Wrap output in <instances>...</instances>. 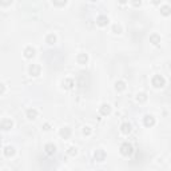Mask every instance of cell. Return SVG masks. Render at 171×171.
Wrapping results in <instances>:
<instances>
[{"instance_id":"obj_1","label":"cell","mask_w":171,"mask_h":171,"mask_svg":"<svg viewBox=\"0 0 171 171\" xmlns=\"http://www.w3.org/2000/svg\"><path fill=\"white\" fill-rule=\"evenodd\" d=\"M121 154L123 156H131L134 154V147H132V144L131 143H128V142H124V143H122L121 144Z\"/></svg>"},{"instance_id":"obj_2","label":"cell","mask_w":171,"mask_h":171,"mask_svg":"<svg viewBox=\"0 0 171 171\" xmlns=\"http://www.w3.org/2000/svg\"><path fill=\"white\" fill-rule=\"evenodd\" d=\"M151 84L155 87V88H163L166 84V79L162 75H155L151 79Z\"/></svg>"},{"instance_id":"obj_3","label":"cell","mask_w":171,"mask_h":171,"mask_svg":"<svg viewBox=\"0 0 171 171\" xmlns=\"http://www.w3.org/2000/svg\"><path fill=\"white\" fill-rule=\"evenodd\" d=\"M40 72H41V67L39 66V64H31V66L28 67V74L31 76H34V78L39 76Z\"/></svg>"},{"instance_id":"obj_4","label":"cell","mask_w":171,"mask_h":171,"mask_svg":"<svg viewBox=\"0 0 171 171\" xmlns=\"http://www.w3.org/2000/svg\"><path fill=\"white\" fill-rule=\"evenodd\" d=\"M94 158H95L96 162H103V160H106V152H104V150H102V149L96 150V151L94 152Z\"/></svg>"},{"instance_id":"obj_5","label":"cell","mask_w":171,"mask_h":171,"mask_svg":"<svg viewBox=\"0 0 171 171\" xmlns=\"http://www.w3.org/2000/svg\"><path fill=\"white\" fill-rule=\"evenodd\" d=\"M111 111H112V108H111V106L107 104V103L102 104L100 108H99V112H100V115H103V116H107V115H110Z\"/></svg>"},{"instance_id":"obj_6","label":"cell","mask_w":171,"mask_h":171,"mask_svg":"<svg viewBox=\"0 0 171 171\" xmlns=\"http://www.w3.org/2000/svg\"><path fill=\"white\" fill-rule=\"evenodd\" d=\"M71 134H72V131H71L70 127H62L60 131H59V135H60L63 139H68L71 136Z\"/></svg>"},{"instance_id":"obj_7","label":"cell","mask_w":171,"mask_h":171,"mask_svg":"<svg viewBox=\"0 0 171 171\" xmlns=\"http://www.w3.org/2000/svg\"><path fill=\"white\" fill-rule=\"evenodd\" d=\"M143 124L146 127H152L155 124V118L152 116V115H146V116L143 118Z\"/></svg>"},{"instance_id":"obj_8","label":"cell","mask_w":171,"mask_h":171,"mask_svg":"<svg viewBox=\"0 0 171 171\" xmlns=\"http://www.w3.org/2000/svg\"><path fill=\"white\" fill-rule=\"evenodd\" d=\"M108 18L107 16H104V15H99L98 18H96V24L99 25V27H106V25L108 24Z\"/></svg>"},{"instance_id":"obj_9","label":"cell","mask_w":171,"mask_h":171,"mask_svg":"<svg viewBox=\"0 0 171 171\" xmlns=\"http://www.w3.org/2000/svg\"><path fill=\"white\" fill-rule=\"evenodd\" d=\"M75 86V82H74V79H71V78H67V79H64L63 82H62V87H63L64 90H71Z\"/></svg>"},{"instance_id":"obj_10","label":"cell","mask_w":171,"mask_h":171,"mask_svg":"<svg viewBox=\"0 0 171 171\" xmlns=\"http://www.w3.org/2000/svg\"><path fill=\"white\" fill-rule=\"evenodd\" d=\"M131 130H132V126H131L128 122H124V123L121 124V132L124 134V135H127V134H130Z\"/></svg>"},{"instance_id":"obj_11","label":"cell","mask_w":171,"mask_h":171,"mask_svg":"<svg viewBox=\"0 0 171 171\" xmlns=\"http://www.w3.org/2000/svg\"><path fill=\"white\" fill-rule=\"evenodd\" d=\"M23 54H24V57L32 59V57L35 56V48L34 47H25L24 51H23Z\"/></svg>"},{"instance_id":"obj_12","label":"cell","mask_w":171,"mask_h":171,"mask_svg":"<svg viewBox=\"0 0 171 171\" xmlns=\"http://www.w3.org/2000/svg\"><path fill=\"white\" fill-rule=\"evenodd\" d=\"M44 151L48 155H54L55 152H56V146H55L54 143H47L44 146Z\"/></svg>"},{"instance_id":"obj_13","label":"cell","mask_w":171,"mask_h":171,"mask_svg":"<svg viewBox=\"0 0 171 171\" xmlns=\"http://www.w3.org/2000/svg\"><path fill=\"white\" fill-rule=\"evenodd\" d=\"M12 126H13V122L11 121V119H3V121H1V128H3L4 131L11 130Z\"/></svg>"},{"instance_id":"obj_14","label":"cell","mask_w":171,"mask_h":171,"mask_svg":"<svg viewBox=\"0 0 171 171\" xmlns=\"http://www.w3.org/2000/svg\"><path fill=\"white\" fill-rule=\"evenodd\" d=\"M25 115H27L28 119L34 121V119H36V116H38V111H36L35 108H28V110L25 111Z\"/></svg>"},{"instance_id":"obj_15","label":"cell","mask_w":171,"mask_h":171,"mask_svg":"<svg viewBox=\"0 0 171 171\" xmlns=\"http://www.w3.org/2000/svg\"><path fill=\"white\" fill-rule=\"evenodd\" d=\"M150 43L154 46H158L159 43H160V36L158 35V34H152V35H150Z\"/></svg>"},{"instance_id":"obj_16","label":"cell","mask_w":171,"mask_h":171,"mask_svg":"<svg viewBox=\"0 0 171 171\" xmlns=\"http://www.w3.org/2000/svg\"><path fill=\"white\" fill-rule=\"evenodd\" d=\"M76 60H78V63L79 64H87V62H88V56H87V54H79L78 55V57H76Z\"/></svg>"},{"instance_id":"obj_17","label":"cell","mask_w":171,"mask_h":171,"mask_svg":"<svg viewBox=\"0 0 171 171\" xmlns=\"http://www.w3.org/2000/svg\"><path fill=\"white\" fill-rule=\"evenodd\" d=\"M4 155L6 156H13L15 155V149H13L12 146H7V147H4Z\"/></svg>"},{"instance_id":"obj_18","label":"cell","mask_w":171,"mask_h":171,"mask_svg":"<svg viewBox=\"0 0 171 171\" xmlns=\"http://www.w3.org/2000/svg\"><path fill=\"white\" fill-rule=\"evenodd\" d=\"M46 43H47V44H55V43H56V35L48 34V35L46 36Z\"/></svg>"},{"instance_id":"obj_19","label":"cell","mask_w":171,"mask_h":171,"mask_svg":"<svg viewBox=\"0 0 171 171\" xmlns=\"http://www.w3.org/2000/svg\"><path fill=\"white\" fill-rule=\"evenodd\" d=\"M115 90H116V91H124V90H126V83L123 82V80H118L116 83H115Z\"/></svg>"},{"instance_id":"obj_20","label":"cell","mask_w":171,"mask_h":171,"mask_svg":"<svg viewBox=\"0 0 171 171\" xmlns=\"http://www.w3.org/2000/svg\"><path fill=\"white\" fill-rule=\"evenodd\" d=\"M136 102H138V103H144V102H147V94L139 92V94L136 95Z\"/></svg>"},{"instance_id":"obj_21","label":"cell","mask_w":171,"mask_h":171,"mask_svg":"<svg viewBox=\"0 0 171 171\" xmlns=\"http://www.w3.org/2000/svg\"><path fill=\"white\" fill-rule=\"evenodd\" d=\"M160 13H162L163 16L171 15V7H170V6H162V7H160Z\"/></svg>"},{"instance_id":"obj_22","label":"cell","mask_w":171,"mask_h":171,"mask_svg":"<svg viewBox=\"0 0 171 171\" xmlns=\"http://www.w3.org/2000/svg\"><path fill=\"white\" fill-rule=\"evenodd\" d=\"M112 32H114V34H118V35L122 34V25L121 24H114L112 25Z\"/></svg>"},{"instance_id":"obj_23","label":"cell","mask_w":171,"mask_h":171,"mask_svg":"<svg viewBox=\"0 0 171 171\" xmlns=\"http://www.w3.org/2000/svg\"><path fill=\"white\" fill-rule=\"evenodd\" d=\"M67 154H68V155H71V156H75L76 154H78V149H76V147H70V149H68V151H67Z\"/></svg>"},{"instance_id":"obj_24","label":"cell","mask_w":171,"mask_h":171,"mask_svg":"<svg viewBox=\"0 0 171 171\" xmlns=\"http://www.w3.org/2000/svg\"><path fill=\"white\" fill-rule=\"evenodd\" d=\"M83 134H84V135H90V134H91V127H84V128H83Z\"/></svg>"},{"instance_id":"obj_25","label":"cell","mask_w":171,"mask_h":171,"mask_svg":"<svg viewBox=\"0 0 171 171\" xmlns=\"http://www.w3.org/2000/svg\"><path fill=\"white\" fill-rule=\"evenodd\" d=\"M67 1H62V3H57V1H55L54 6H57V7H62V6H66Z\"/></svg>"},{"instance_id":"obj_26","label":"cell","mask_w":171,"mask_h":171,"mask_svg":"<svg viewBox=\"0 0 171 171\" xmlns=\"http://www.w3.org/2000/svg\"><path fill=\"white\" fill-rule=\"evenodd\" d=\"M4 91H6V86H4V84H0V94L3 95Z\"/></svg>"},{"instance_id":"obj_27","label":"cell","mask_w":171,"mask_h":171,"mask_svg":"<svg viewBox=\"0 0 171 171\" xmlns=\"http://www.w3.org/2000/svg\"><path fill=\"white\" fill-rule=\"evenodd\" d=\"M43 130H46V131H48V130H51V126L48 123H46L44 126H43Z\"/></svg>"},{"instance_id":"obj_28","label":"cell","mask_w":171,"mask_h":171,"mask_svg":"<svg viewBox=\"0 0 171 171\" xmlns=\"http://www.w3.org/2000/svg\"><path fill=\"white\" fill-rule=\"evenodd\" d=\"M3 171H7V170H3Z\"/></svg>"}]
</instances>
